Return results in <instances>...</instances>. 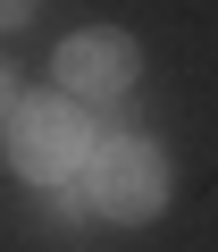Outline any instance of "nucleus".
<instances>
[{"mask_svg":"<svg viewBox=\"0 0 218 252\" xmlns=\"http://www.w3.org/2000/svg\"><path fill=\"white\" fill-rule=\"evenodd\" d=\"M59 193H67V210H84V219L135 227V219H151V210L168 202V160H160L151 143H135V135H109V143L84 152L76 177H59Z\"/></svg>","mask_w":218,"mask_h":252,"instance_id":"f257e3e1","label":"nucleus"},{"mask_svg":"<svg viewBox=\"0 0 218 252\" xmlns=\"http://www.w3.org/2000/svg\"><path fill=\"white\" fill-rule=\"evenodd\" d=\"M9 126V168L34 177V185H59L84 168L92 135H84V101L76 93H17V109L0 118Z\"/></svg>","mask_w":218,"mask_h":252,"instance_id":"f03ea898","label":"nucleus"},{"mask_svg":"<svg viewBox=\"0 0 218 252\" xmlns=\"http://www.w3.org/2000/svg\"><path fill=\"white\" fill-rule=\"evenodd\" d=\"M34 17V0H0V26H26Z\"/></svg>","mask_w":218,"mask_h":252,"instance_id":"20e7f679","label":"nucleus"},{"mask_svg":"<svg viewBox=\"0 0 218 252\" xmlns=\"http://www.w3.org/2000/svg\"><path fill=\"white\" fill-rule=\"evenodd\" d=\"M76 101H118L135 76H143V51H135V34H109V26H92V34H67L59 42V67H51Z\"/></svg>","mask_w":218,"mask_h":252,"instance_id":"7ed1b4c3","label":"nucleus"},{"mask_svg":"<svg viewBox=\"0 0 218 252\" xmlns=\"http://www.w3.org/2000/svg\"><path fill=\"white\" fill-rule=\"evenodd\" d=\"M9 109H17V76L0 67V118H9Z\"/></svg>","mask_w":218,"mask_h":252,"instance_id":"39448f33","label":"nucleus"}]
</instances>
